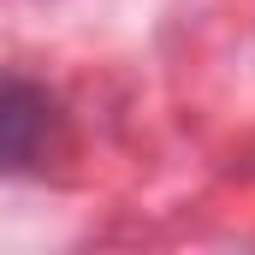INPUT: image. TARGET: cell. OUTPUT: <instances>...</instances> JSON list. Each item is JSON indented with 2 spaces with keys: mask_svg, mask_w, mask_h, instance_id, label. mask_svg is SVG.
I'll use <instances>...</instances> for the list:
<instances>
[{
  "mask_svg": "<svg viewBox=\"0 0 255 255\" xmlns=\"http://www.w3.org/2000/svg\"><path fill=\"white\" fill-rule=\"evenodd\" d=\"M65 148L60 95L24 71H0V178H36Z\"/></svg>",
  "mask_w": 255,
  "mask_h": 255,
  "instance_id": "cell-1",
  "label": "cell"
}]
</instances>
